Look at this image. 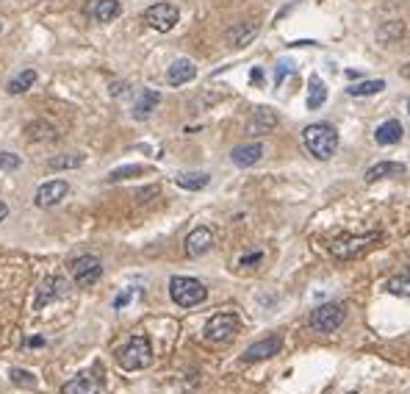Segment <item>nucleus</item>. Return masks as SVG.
Returning <instances> with one entry per match:
<instances>
[{
	"label": "nucleus",
	"instance_id": "1",
	"mask_svg": "<svg viewBox=\"0 0 410 394\" xmlns=\"http://www.w3.org/2000/svg\"><path fill=\"white\" fill-rule=\"evenodd\" d=\"M302 142L308 147V153L319 161H327L338 153V131L330 122H313L302 131Z\"/></svg>",
	"mask_w": 410,
	"mask_h": 394
},
{
	"label": "nucleus",
	"instance_id": "2",
	"mask_svg": "<svg viewBox=\"0 0 410 394\" xmlns=\"http://www.w3.org/2000/svg\"><path fill=\"white\" fill-rule=\"evenodd\" d=\"M380 239H382L380 231H369V234H344V236H338V239L330 242V253H333V259H338V261H349V259H358V256H363L366 250H371Z\"/></svg>",
	"mask_w": 410,
	"mask_h": 394
},
{
	"label": "nucleus",
	"instance_id": "3",
	"mask_svg": "<svg viewBox=\"0 0 410 394\" xmlns=\"http://www.w3.org/2000/svg\"><path fill=\"white\" fill-rule=\"evenodd\" d=\"M117 364L125 372H136L153 364V344L147 336H130L119 350H117Z\"/></svg>",
	"mask_w": 410,
	"mask_h": 394
},
{
	"label": "nucleus",
	"instance_id": "4",
	"mask_svg": "<svg viewBox=\"0 0 410 394\" xmlns=\"http://www.w3.org/2000/svg\"><path fill=\"white\" fill-rule=\"evenodd\" d=\"M169 297H172L180 308H194V306L205 303V297H208V289H205V283L197 281V278L175 275V278L169 281Z\"/></svg>",
	"mask_w": 410,
	"mask_h": 394
},
{
	"label": "nucleus",
	"instance_id": "5",
	"mask_svg": "<svg viewBox=\"0 0 410 394\" xmlns=\"http://www.w3.org/2000/svg\"><path fill=\"white\" fill-rule=\"evenodd\" d=\"M344 319H346V308L341 303H324L308 314V328L316 333H333L344 325Z\"/></svg>",
	"mask_w": 410,
	"mask_h": 394
},
{
	"label": "nucleus",
	"instance_id": "6",
	"mask_svg": "<svg viewBox=\"0 0 410 394\" xmlns=\"http://www.w3.org/2000/svg\"><path fill=\"white\" fill-rule=\"evenodd\" d=\"M239 328H242L239 317L231 314V311H222V314H214L208 322H205L202 336H205V341H211V344H228L239 333Z\"/></svg>",
	"mask_w": 410,
	"mask_h": 394
},
{
	"label": "nucleus",
	"instance_id": "7",
	"mask_svg": "<svg viewBox=\"0 0 410 394\" xmlns=\"http://www.w3.org/2000/svg\"><path fill=\"white\" fill-rule=\"evenodd\" d=\"M70 272H72V281L78 286H95L103 278V264L97 256H78L70 264Z\"/></svg>",
	"mask_w": 410,
	"mask_h": 394
},
{
	"label": "nucleus",
	"instance_id": "8",
	"mask_svg": "<svg viewBox=\"0 0 410 394\" xmlns=\"http://www.w3.org/2000/svg\"><path fill=\"white\" fill-rule=\"evenodd\" d=\"M177 20H180V15H177V9H175L172 3H155V6H150V9L144 12V23H147L150 28H155L158 34L172 31V28L177 26Z\"/></svg>",
	"mask_w": 410,
	"mask_h": 394
},
{
	"label": "nucleus",
	"instance_id": "9",
	"mask_svg": "<svg viewBox=\"0 0 410 394\" xmlns=\"http://www.w3.org/2000/svg\"><path fill=\"white\" fill-rule=\"evenodd\" d=\"M280 347H283V339H280L277 333H272V336H264V339L253 341V344H250V347L244 350L242 361H244V364H255V361H269L272 355H277V353H280Z\"/></svg>",
	"mask_w": 410,
	"mask_h": 394
},
{
	"label": "nucleus",
	"instance_id": "10",
	"mask_svg": "<svg viewBox=\"0 0 410 394\" xmlns=\"http://www.w3.org/2000/svg\"><path fill=\"white\" fill-rule=\"evenodd\" d=\"M70 194V183L67 180H48V183H42L39 189H37V197H34V203L39 206V209H53V206H59L64 197Z\"/></svg>",
	"mask_w": 410,
	"mask_h": 394
},
{
	"label": "nucleus",
	"instance_id": "11",
	"mask_svg": "<svg viewBox=\"0 0 410 394\" xmlns=\"http://www.w3.org/2000/svg\"><path fill=\"white\" fill-rule=\"evenodd\" d=\"M84 15L95 23H111L122 15V6H119V0H86Z\"/></svg>",
	"mask_w": 410,
	"mask_h": 394
},
{
	"label": "nucleus",
	"instance_id": "12",
	"mask_svg": "<svg viewBox=\"0 0 410 394\" xmlns=\"http://www.w3.org/2000/svg\"><path fill=\"white\" fill-rule=\"evenodd\" d=\"M67 278H61V275H48L45 281H42V286H39V294H37V308H45L48 303H53V300H61L64 294H67Z\"/></svg>",
	"mask_w": 410,
	"mask_h": 394
},
{
	"label": "nucleus",
	"instance_id": "13",
	"mask_svg": "<svg viewBox=\"0 0 410 394\" xmlns=\"http://www.w3.org/2000/svg\"><path fill=\"white\" fill-rule=\"evenodd\" d=\"M211 245H214L211 228L199 225V228H194V231L186 236V256H188V259H199V256H205V253L211 250Z\"/></svg>",
	"mask_w": 410,
	"mask_h": 394
},
{
	"label": "nucleus",
	"instance_id": "14",
	"mask_svg": "<svg viewBox=\"0 0 410 394\" xmlns=\"http://www.w3.org/2000/svg\"><path fill=\"white\" fill-rule=\"evenodd\" d=\"M275 128H277V114H275L269 106H258L255 114H253L250 122H247V133H250V136H266V133H272Z\"/></svg>",
	"mask_w": 410,
	"mask_h": 394
},
{
	"label": "nucleus",
	"instance_id": "15",
	"mask_svg": "<svg viewBox=\"0 0 410 394\" xmlns=\"http://www.w3.org/2000/svg\"><path fill=\"white\" fill-rule=\"evenodd\" d=\"M100 377L95 372H78L61 386V394H100Z\"/></svg>",
	"mask_w": 410,
	"mask_h": 394
},
{
	"label": "nucleus",
	"instance_id": "16",
	"mask_svg": "<svg viewBox=\"0 0 410 394\" xmlns=\"http://www.w3.org/2000/svg\"><path fill=\"white\" fill-rule=\"evenodd\" d=\"M261 158H264V144H261V142L239 144V147H233V153H231V161H233L236 167H242V169L255 167Z\"/></svg>",
	"mask_w": 410,
	"mask_h": 394
},
{
	"label": "nucleus",
	"instance_id": "17",
	"mask_svg": "<svg viewBox=\"0 0 410 394\" xmlns=\"http://www.w3.org/2000/svg\"><path fill=\"white\" fill-rule=\"evenodd\" d=\"M194 78H197V67H194L191 59H177L166 70V84L169 86H183V84H188Z\"/></svg>",
	"mask_w": 410,
	"mask_h": 394
},
{
	"label": "nucleus",
	"instance_id": "18",
	"mask_svg": "<svg viewBox=\"0 0 410 394\" xmlns=\"http://www.w3.org/2000/svg\"><path fill=\"white\" fill-rule=\"evenodd\" d=\"M255 37H258V26H255V23H236L233 28H228L225 42H228L231 48H247Z\"/></svg>",
	"mask_w": 410,
	"mask_h": 394
},
{
	"label": "nucleus",
	"instance_id": "19",
	"mask_svg": "<svg viewBox=\"0 0 410 394\" xmlns=\"http://www.w3.org/2000/svg\"><path fill=\"white\" fill-rule=\"evenodd\" d=\"M399 175H404V164H399V161H377V164H371L366 169L369 183L382 180V178H399Z\"/></svg>",
	"mask_w": 410,
	"mask_h": 394
},
{
	"label": "nucleus",
	"instance_id": "20",
	"mask_svg": "<svg viewBox=\"0 0 410 394\" xmlns=\"http://www.w3.org/2000/svg\"><path fill=\"white\" fill-rule=\"evenodd\" d=\"M158 103H161V95H158L155 89H141V95H139L136 103H133V117H136V120H147V117L155 111Z\"/></svg>",
	"mask_w": 410,
	"mask_h": 394
},
{
	"label": "nucleus",
	"instance_id": "21",
	"mask_svg": "<svg viewBox=\"0 0 410 394\" xmlns=\"http://www.w3.org/2000/svg\"><path fill=\"white\" fill-rule=\"evenodd\" d=\"M402 133H404V131H402V122H399V120H385V122L374 131V142L382 144V147H385V144H396V142H402Z\"/></svg>",
	"mask_w": 410,
	"mask_h": 394
},
{
	"label": "nucleus",
	"instance_id": "22",
	"mask_svg": "<svg viewBox=\"0 0 410 394\" xmlns=\"http://www.w3.org/2000/svg\"><path fill=\"white\" fill-rule=\"evenodd\" d=\"M404 37V23L402 20H388L377 28V42L382 45H393V42H402Z\"/></svg>",
	"mask_w": 410,
	"mask_h": 394
},
{
	"label": "nucleus",
	"instance_id": "23",
	"mask_svg": "<svg viewBox=\"0 0 410 394\" xmlns=\"http://www.w3.org/2000/svg\"><path fill=\"white\" fill-rule=\"evenodd\" d=\"M327 100V86L319 75H311V84H308V109L311 111H319Z\"/></svg>",
	"mask_w": 410,
	"mask_h": 394
},
{
	"label": "nucleus",
	"instance_id": "24",
	"mask_svg": "<svg viewBox=\"0 0 410 394\" xmlns=\"http://www.w3.org/2000/svg\"><path fill=\"white\" fill-rule=\"evenodd\" d=\"M208 180H211L208 172H180V175L175 178V183H177L180 189H188V191L205 189V186H208Z\"/></svg>",
	"mask_w": 410,
	"mask_h": 394
},
{
	"label": "nucleus",
	"instance_id": "25",
	"mask_svg": "<svg viewBox=\"0 0 410 394\" xmlns=\"http://www.w3.org/2000/svg\"><path fill=\"white\" fill-rule=\"evenodd\" d=\"M28 139H34V142H53V139H59V131H56L53 122L34 120V122L28 125Z\"/></svg>",
	"mask_w": 410,
	"mask_h": 394
},
{
	"label": "nucleus",
	"instance_id": "26",
	"mask_svg": "<svg viewBox=\"0 0 410 394\" xmlns=\"http://www.w3.org/2000/svg\"><path fill=\"white\" fill-rule=\"evenodd\" d=\"M37 84V73L34 70H23L20 75H14L12 81H9V95H23V92H28L31 86Z\"/></svg>",
	"mask_w": 410,
	"mask_h": 394
},
{
	"label": "nucleus",
	"instance_id": "27",
	"mask_svg": "<svg viewBox=\"0 0 410 394\" xmlns=\"http://www.w3.org/2000/svg\"><path fill=\"white\" fill-rule=\"evenodd\" d=\"M382 89H385V81H380V78H374V81H358V84L346 86V92H349L352 97H366V95H377V92H382Z\"/></svg>",
	"mask_w": 410,
	"mask_h": 394
},
{
	"label": "nucleus",
	"instance_id": "28",
	"mask_svg": "<svg viewBox=\"0 0 410 394\" xmlns=\"http://www.w3.org/2000/svg\"><path fill=\"white\" fill-rule=\"evenodd\" d=\"M385 292L410 300V275H393V278H388L385 281Z\"/></svg>",
	"mask_w": 410,
	"mask_h": 394
},
{
	"label": "nucleus",
	"instance_id": "29",
	"mask_svg": "<svg viewBox=\"0 0 410 394\" xmlns=\"http://www.w3.org/2000/svg\"><path fill=\"white\" fill-rule=\"evenodd\" d=\"M81 164H84V156H81V153H64V156H53V158L48 161L50 169H75V167H81Z\"/></svg>",
	"mask_w": 410,
	"mask_h": 394
},
{
	"label": "nucleus",
	"instance_id": "30",
	"mask_svg": "<svg viewBox=\"0 0 410 394\" xmlns=\"http://www.w3.org/2000/svg\"><path fill=\"white\" fill-rule=\"evenodd\" d=\"M144 172V167H119V169H114L111 175H108V183H117V180H125V178H136V175H141Z\"/></svg>",
	"mask_w": 410,
	"mask_h": 394
},
{
	"label": "nucleus",
	"instance_id": "31",
	"mask_svg": "<svg viewBox=\"0 0 410 394\" xmlns=\"http://www.w3.org/2000/svg\"><path fill=\"white\" fill-rule=\"evenodd\" d=\"M23 167V158L17 153H0V169H6V172H14Z\"/></svg>",
	"mask_w": 410,
	"mask_h": 394
},
{
	"label": "nucleus",
	"instance_id": "32",
	"mask_svg": "<svg viewBox=\"0 0 410 394\" xmlns=\"http://www.w3.org/2000/svg\"><path fill=\"white\" fill-rule=\"evenodd\" d=\"M12 383H17V386H28V388H34L37 386V377L28 372V369H12Z\"/></svg>",
	"mask_w": 410,
	"mask_h": 394
},
{
	"label": "nucleus",
	"instance_id": "33",
	"mask_svg": "<svg viewBox=\"0 0 410 394\" xmlns=\"http://www.w3.org/2000/svg\"><path fill=\"white\" fill-rule=\"evenodd\" d=\"M291 73H294V67H291L289 62H280V64H277V70H275V86H280V84H283Z\"/></svg>",
	"mask_w": 410,
	"mask_h": 394
},
{
	"label": "nucleus",
	"instance_id": "34",
	"mask_svg": "<svg viewBox=\"0 0 410 394\" xmlns=\"http://www.w3.org/2000/svg\"><path fill=\"white\" fill-rule=\"evenodd\" d=\"M264 261V253H250V256H242V267H258Z\"/></svg>",
	"mask_w": 410,
	"mask_h": 394
},
{
	"label": "nucleus",
	"instance_id": "35",
	"mask_svg": "<svg viewBox=\"0 0 410 394\" xmlns=\"http://www.w3.org/2000/svg\"><path fill=\"white\" fill-rule=\"evenodd\" d=\"M153 194H158V186H147V189H141V191H139V200L144 203V200H150Z\"/></svg>",
	"mask_w": 410,
	"mask_h": 394
},
{
	"label": "nucleus",
	"instance_id": "36",
	"mask_svg": "<svg viewBox=\"0 0 410 394\" xmlns=\"http://www.w3.org/2000/svg\"><path fill=\"white\" fill-rule=\"evenodd\" d=\"M133 297V292H122V294H117V300H114V308H122L128 300Z\"/></svg>",
	"mask_w": 410,
	"mask_h": 394
},
{
	"label": "nucleus",
	"instance_id": "37",
	"mask_svg": "<svg viewBox=\"0 0 410 394\" xmlns=\"http://www.w3.org/2000/svg\"><path fill=\"white\" fill-rule=\"evenodd\" d=\"M250 81H253V84H261V81H264V70H258V67H255V70L250 73Z\"/></svg>",
	"mask_w": 410,
	"mask_h": 394
},
{
	"label": "nucleus",
	"instance_id": "38",
	"mask_svg": "<svg viewBox=\"0 0 410 394\" xmlns=\"http://www.w3.org/2000/svg\"><path fill=\"white\" fill-rule=\"evenodd\" d=\"M122 92H128V84H114L111 86V95H122Z\"/></svg>",
	"mask_w": 410,
	"mask_h": 394
},
{
	"label": "nucleus",
	"instance_id": "39",
	"mask_svg": "<svg viewBox=\"0 0 410 394\" xmlns=\"http://www.w3.org/2000/svg\"><path fill=\"white\" fill-rule=\"evenodd\" d=\"M6 217H9V206H6L3 200H0V223H3Z\"/></svg>",
	"mask_w": 410,
	"mask_h": 394
},
{
	"label": "nucleus",
	"instance_id": "40",
	"mask_svg": "<svg viewBox=\"0 0 410 394\" xmlns=\"http://www.w3.org/2000/svg\"><path fill=\"white\" fill-rule=\"evenodd\" d=\"M28 344H31V347H42L45 339H42V336H34V339H28Z\"/></svg>",
	"mask_w": 410,
	"mask_h": 394
},
{
	"label": "nucleus",
	"instance_id": "41",
	"mask_svg": "<svg viewBox=\"0 0 410 394\" xmlns=\"http://www.w3.org/2000/svg\"><path fill=\"white\" fill-rule=\"evenodd\" d=\"M404 75H407V78H410V67H404Z\"/></svg>",
	"mask_w": 410,
	"mask_h": 394
},
{
	"label": "nucleus",
	"instance_id": "42",
	"mask_svg": "<svg viewBox=\"0 0 410 394\" xmlns=\"http://www.w3.org/2000/svg\"><path fill=\"white\" fill-rule=\"evenodd\" d=\"M407 114H410V100H407Z\"/></svg>",
	"mask_w": 410,
	"mask_h": 394
},
{
	"label": "nucleus",
	"instance_id": "43",
	"mask_svg": "<svg viewBox=\"0 0 410 394\" xmlns=\"http://www.w3.org/2000/svg\"><path fill=\"white\" fill-rule=\"evenodd\" d=\"M349 394H355V391H349Z\"/></svg>",
	"mask_w": 410,
	"mask_h": 394
},
{
	"label": "nucleus",
	"instance_id": "44",
	"mask_svg": "<svg viewBox=\"0 0 410 394\" xmlns=\"http://www.w3.org/2000/svg\"><path fill=\"white\" fill-rule=\"evenodd\" d=\"M407 264H410V259H407Z\"/></svg>",
	"mask_w": 410,
	"mask_h": 394
}]
</instances>
